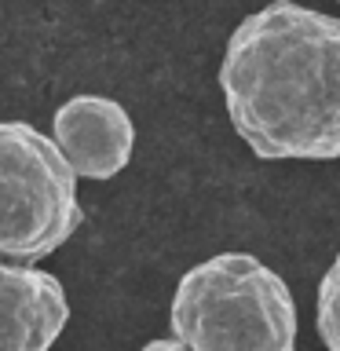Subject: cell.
<instances>
[{
	"mask_svg": "<svg viewBox=\"0 0 340 351\" xmlns=\"http://www.w3.org/2000/svg\"><path fill=\"white\" fill-rule=\"evenodd\" d=\"M219 92L230 128L263 161L340 158V19L271 0L227 37Z\"/></svg>",
	"mask_w": 340,
	"mask_h": 351,
	"instance_id": "obj_1",
	"label": "cell"
},
{
	"mask_svg": "<svg viewBox=\"0 0 340 351\" xmlns=\"http://www.w3.org/2000/svg\"><path fill=\"white\" fill-rule=\"evenodd\" d=\"M186 351H296V300L252 252H219L180 278L169 307Z\"/></svg>",
	"mask_w": 340,
	"mask_h": 351,
	"instance_id": "obj_2",
	"label": "cell"
},
{
	"mask_svg": "<svg viewBox=\"0 0 340 351\" xmlns=\"http://www.w3.org/2000/svg\"><path fill=\"white\" fill-rule=\"evenodd\" d=\"M81 223L77 176L51 136L29 121H0V260L40 263Z\"/></svg>",
	"mask_w": 340,
	"mask_h": 351,
	"instance_id": "obj_3",
	"label": "cell"
},
{
	"mask_svg": "<svg viewBox=\"0 0 340 351\" xmlns=\"http://www.w3.org/2000/svg\"><path fill=\"white\" fill-rule=\"evenodd\" d=\"M51 143L77 180H114L128 169L136 150V125L110 95H70L51 114Z\"/></svg>",
	"mask_w": 340,
	"mask_h": 351,
	"instance_id": "obj_4",
	"label": "cell"
},
{
	"mask_svg": "<svg viewBox=\"0 0 340 351\" xmlns=\"http://www.w3.org/2000/svg\"><path fill=\"white\" fill-rule=\"evenodd\" d=\"M70 322V300L51 271L0 260V351H51Z\"/></svg>",
	"mask_w": 340,
	"mask_h": 351,
	"instance_id": "obj_5",
	"label": "cell"
},
{
	"mask_svg": "<svg viewBox=\"0 0 340 351\" xmlns=\"http://www.w3.org/2000/svg\"><path fill=\"white\" fill-rule=\"evenodd\" d=\"M315 326L326 351H340V252L329 263V271L318 282L315 296Z\"/></svg>",
	"mask_w": 340,
	"mask_h": 351,
	"instance_id": "obj_6",
	"label": "cell"
},
{
	"mask_svg": "<svg viewBox=\"0 0 340 351\" xmlns=\"http://www.w3.org/2000/svg\"><path fill=\"white\" fill-rule=\"evenodd\" d=\"M139 351H186V348L175 344L172 337H158V340H147V344H143Z\"/></svg>",
	"mask_w": 340,
	"mask_h": 351,
	"instance_id": "obj_7",
	"label": "cell"
},
{
	"mask_svg": "<svg viewBox=\"0 0 340 351\" xmlns=\"http://www.w3.org/2000/svg\"><path fill=\"white\" fill-rule=\"evenodd\" d=\"M337 4H340V0H337Z\"/></svg>",
	"mask_w": 340,
	"mask_h": 351,
	"instance_id": "obj_8",
	"label": "cell"
}]
</instances>
